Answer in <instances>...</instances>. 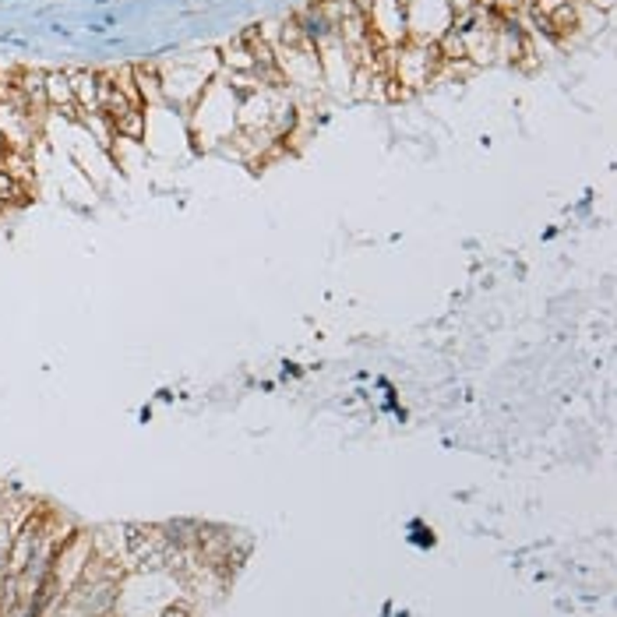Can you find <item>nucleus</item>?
I'll use <instances>...</instances> for the list:
<instances>
[{
	"mask_svg": "<svg viewBox=\"0 0 617 617\" xmlns=\"http://www.w3.org/2000/svg\"><path fill=\"white\" fill-rule=\"evenodd\" d=\"M388 53H392V57H388V64H392V81H388V85H406L402 92L423 89V85L438 74V68H441V57H438L434 43L406 39V43L392 47Z\"/></svg>",
	"mask_w": 617,
	"mask_h": 617,
	"instance_id": "obj_1",
	"label": "nucleus"
},
{
	"mask_svg": "<svg viewBox=\"0 0 617 617\" xmlns=\"http://www.w3.org/2000/svg\"><path fill=\"white\" fill-rule=\"evenodd\" d=\"M68 81H71L74 106H81V110H92V113H96L99 74H92V71H74V74H68Z\"/></svg>",
	"mask_w": 617,
	"mask_h": 617,
	"instance_id": "obj_2",
	"label": "nucleus"
},
{
	"mask_svg": "<svg viewBox=\"0 0 617 617\" xmlns=\"http://www.w3.org/2000/svg\"><path fill=\"white\" fill-rule=\"evenodd\" d=\"M43 96H47V106H64V110H71L74 96H71L68 74H60V71L43 74Z\"/></svg>",
	"mask_w": 617,
	"mask_h": 617,
	"instance_id": "obj_3",
	"label": "nucleus"
},
{
	"mask_svg": "<svg viewBox=\"0 0 617 617\" xmlns=\"http://www.w3.org/2000/svg\"><path fill=\"white\" fill-rule=\"evenodd\" d=\"M110 127H113V138L121 134L123 142H138V138H145V113L134 106V110H127L121 121H113Z\"/></svg>",
	"mask_w": 617,
	"mask_h": 617,
	"instance_id": "obj_4",
	"label": "nucleus"
},
{
	"mask_svg": "<svg viewBox=\"0 0 617 617\" xmlns=\"http://www.w3.org/2000/svg\"><path fill=\"white\" fill-rule=\"evenodd\" d=\"M25 197L28 195H25L22 180H18V176H11V173L0 166V205H11V201L18 205V201H25Z\"/></svg>",
	"mask_w": 617,
	"mask_h": 617,
	"instance_id": "obj_5",
	"label": "nucleus"
},
{
	"mask_svg": "<svg viewBox=\"0 0 617 617\" xmlns=\"http://www.w3.org/2000/svg\"><path fill=\"white\" fill-rule=\"evenodd\" d=\"M159 617H195V611H191L187 603H173V607H166Z\"/></svg>",
	"mask_w": 617,
	"mask_h": 617,
	"instance_id": "obj_6",
	"label": "nucleus"
},
{
	"mask_svg": "<svg viewBox=\"0 0 617 617\" xmlns=\"http://www.w3.org/2000/svg\"><path fill=\"white\" fill-rule=\"evenodd\" d=\"M7 99H11V85L0 78V102H7Z\"/></svg>",
	"mask_w": 617,
	"mask_h": 617,
	"instance_id": "obj_7",
	"label": "nucleus"
},
{
	"mask_svg": "<svg viewBox=\"0 0 617 617\" xmlns=\"http://www.w3.org/2000/svg\"><path fill=\"white\" fill-rule=\"evenodd\" d=\"M571 4H590V0H571Z\"/></svg>",
	"mask_w": 617,
	"mask_h": 617,
	"instance_id": "obj_8",
	"label": "nucleus"
}]
</instances>
